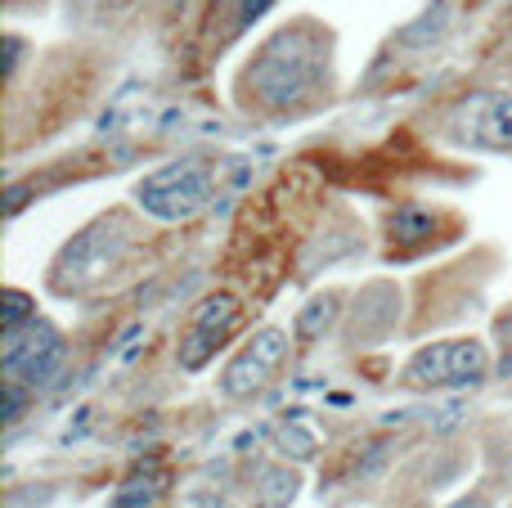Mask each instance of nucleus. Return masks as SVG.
<instances>
[{"mask_svg": "<svg viewBox=\"0 0 512 508\" xmlns=\"http://www.w3.org/2000/svg\"><path fill=\"white\" fill-rule=\"evenodd\" d=\"M265 9H270V0H239V18H234V27H252Z\"/></svg>", "mask_w": 512, "mask_h": 508, "instance_id": "ddd939ff", "label": "nucleus"}, {"mask_svg": "<svg viewBox=\"0 0 512 508\" xmlns=\"http://www.w3.org/2000/svg\"><path fill=\"white\" fill-rule=\"evenodd\" d=\"M292 473L288 468H274V473H265L261 482H256V491H261V504L265 508H279V504H288V495H292Z\"/></svg>", "mask_w": 512, "mask_h": 508, "instance_id": "1a4fd4ad", "label": "nucleus"}, {"mask_svg": "<svg viewBox=\"0 0 512 508\" xmlns=\"http://www.w3.org/2000/svg\"><path fill=\"white\" fill-rule=\"evenodd\" d=\"M135 198H140V207L149 216H158V221H185V216H194L198 207L212 198V171L198 158L171 162V167L153 171V176L135 189Z\"/></svg>", "mask_w": 512, "mask_h": 508, "instance_id": "f257e3e1", "label": "nucleus"}, {"mask_svg": "<svg viewBox=\"0 0 512 508\" xmlns=\"http://www.w3.org/2000/svg\"><path fill=\"white\" fill-rule=\"evenodd\" d=\"M158 491H162V477L158 473H153L149 482H144V473H135L131 482L113 495V508H149V500H158Z\"/></svg>", "mask_w": 512, "mask_h": 508, "instance_id": "6e6552de", "label": "nucleus"}, {"mask_svg": "<svg viewBox=\"0 0 512 508\" xmlns=\"http://www.w3.org/2000/svg\"><path fill=\"white\" fill-rule=\"evenodd\" d=\"M234 324H239V302H234L230 293L207 297V302L189 315V333H185V342H180V365L198 369L225 338H230Z\"/></svg>", "mask_w": 512, "mask_h": 508, "instance_id": "39448f33", "label": "nucleus"}, {"mask_svg": "<svg viewBox=\"0 0 512 508\" xmlns=\"http://www.w3.org/2000/svg\"><path fill=\"white\" fill-rule=\"evenodd\" d=\"M486 374V351L477 342H436L418 351L405 369V383L414 387H445V383H477Z\"/></svg>", "mask_w": 512, "mask_h": 508, "instance_id": "20e7f679", "label": "nucleus"}, {"mask_svg": "<svg viewBox=\"0 0 512 508\" xmlns=\"http://www.w3.org/2000/svg\"><path fill=\"white\" fill-rule=\"evenodd\" d=\"M427 230H432V216L427 212H400L396 221H391V234H396L400 243L418 239V234H427Z\"/></svg>", "mask_w": 512, "mask_h": 508, "instance_id": "9d476101", "label": "nucleus"}, {"mask_svg": "<svg viewBox=\"0 0 512 508\" xmlns=\"http://www.w3.org/2000/svg\"><path fill=\"white\" fill-rule=\"evenodd\" d=\"M459 131L477 149H512V95H477L463 104Z\"/></svg>", "mask_w": 512, "mask_h": 508, "instance_id": "0eeeda50", "label": "nucleus"}, {"mask_svg": "<svg viewBox=\"0 0 512 508\" xmlns=\"http://www.w3.org/2000/svg\"><path fill=\"white\" fill-rule=\"evenodd\" d=\"M283 351H288V333L283 329H261L248 347L239 351V360L230 365V374H225V392L230 396H252L256 387L279 369Z\"/></svg>", "mask_w": 512, "mask_h": 508, "instance_id": "423d86ee", "label": "nucleus"}, {"mask_svg": "<svg viewBox=\"0 0 512 508\" xmlns=\"http://www.w3.org/2000/svg\"><path fill=\"white\" fill-rule=\"evenodd\" d=\"M315 63H310V45L301 41L297 32H279L270 45L261 50V59L252 63V86L265 104L283 108V104H297L306 95L310 77H315Z\"/></svg>", "mask_w": 512, "mask_h": 508, "instance_id": "f03ea898", "label": "nucleus"}, {"mask_svg": "<svg viewBox=\"0 0 512 508\" xmlns=\"http://www.w3.org/2000/svg\"><path fill=\"white\" fill-rule=\"evenodd\" d=\"M5 306H9V315H5V333H18V329H27V324L36 320V315L27 320V311H36V306L27 302V297L18 293V288H9V293H5Z\"/></svg>", "mask_w": 512, "mask_h": 508, "instance_id": "9b49d317", "label": "nucleus"}, {"mask_svg": "<svg viewBox=\"0 0 512 508\" xmlns=\"http://www.w3.org/2000/svg\"><path fill=\"white\" fill-rule=\"evenodd\" d=\"M328 320H333V297H328V302H315L306 315H301V338H315L319 329H328Z\"/></svg>", "mask_w": 512, "mask_h": 508, "instance_id": "f8f14e48", "label": "nucleus"}, {"mask_svg": "<svg viewBox=\"0 0 512 508\" xmlns=\"http://www.w3.org/2000/svg\"><path fill=\"white\" fill-rule=\"evenodd\" d=\"M63 369V338L45 320L5 333V378L18 387H45Z\"/></svg>", "mask_w": 512, "mask_h": 508, "instance_id": "7ed1b4c3", "label": "nucleus"}]
</instances>
